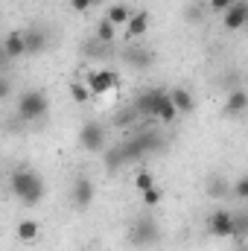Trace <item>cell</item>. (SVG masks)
Instances as JSON below:
<instances>
[{"mask_svg": "<svg viewBox=\"0 0 248 251\" xmlns=\"http://www.w3.org/2000/svg\"><path fill=\"white\" fill-rule=\"evenodd\" d=\"M246 234H248V216H246V213H234V234H231V237L243 243V240H246Z\"/></svg>", "mask_w": 248, "mask_h": 251, "instance_id": "23", "label": "cell"}, {"mask_svg": "<svg viewBox=\"0 0 248 251\" xmlns=\"http://www.w3.org/2000/svg\"><path fill=\"white\" fill-rule=\"evenodd\" d=\"M102 3H105V0H91V6H102Z\"/></svg>", "mask_w": 248, "mask_h": 251, "instance_id": "35", "label": "cell"}, {"mask_svg": "<svg viewBox=\"0 0 248 251\" xmlns=\"http://www.w3.org/2000/svg\"><path fill=\"white\" fill-rule=\"evenodd\" d=\"M79 143H82L85 152H102L105 149V128L97 120H88L79 128Z\"/></svg>", "mask_w": 248, "mask_h": 251, "instance_id": "7", "label": "cell"}, {"mask_svg": "<svg viewBox=\"0 0 248 251\" xmlns=\"http://www.w3.org/2000/svg\"><path fill=\"white\" fill-rule=\"evenodd\" d=\"M222 15H225V29L237 32V29H243L248 24V3L246 0H234Z\"/></svg>", "mask_w": 248, "mask_h": 251, "instance_id": "10", "label": "cell"}, {"mask_svg": "<svg viewBox=\"0 0 248 251\" xmlns=\"http://www.w3.org/2000/svg\"><path fill=\"white\" fill-rule=\"evenodd\" d=\"M70 97H73L76 102H88L94 94L88 91V85H82V82H73V85H70Z\"/></svg>", "mask_w": 248, "mask_h": 251, "instance_id": "24", "label": "cell"}, {"mask_svg": "<svg viewBox=\"0 0 248 251\" xmlns=\"http://www.w3.org/2000/svg\"><path fill=\"white\" fill-rule=\"evenodd\" d=\"M9 190H12V196H15L21 204L35 207V204H41V199H44V193H47V184H44V178H41L38 173H32V170H15V173L9 176Z\"/></svg>", "mask_w": 248, "mask_h": 251, "instance_id": "1", "label": "cell"}, {"mask_svg": "<svg viewBox=\"0 0 248 251\" xmlns=\"http://www.w3.org/2000/svg\"><path fill=\"white\" fill-rule=\"evenodd\" d=\"M0 44H3V56H6L9 62H15V59L26 56V47H24V32H21V29H18V32H9Z\"/></svg>", "mask_w": 248, "mask_h": 251, "instance_id": "13", "label": "cell"}, {"mask_svg": "<svg viewBox=\"0 0 248 251\" xmlns=\"http://www.w3.org/2000/svg\"><path fill=\"white\" fill-rule=\"evenodd\" d=\"M108 50H111V44H102V41H97V38H91V41L82 44V53H85L88 59H105Z\"/></svg>", "mask_w": 248, "mask_h": 251, "instance_id": "21", "label": "cell"}, {"mask_svg": "<svg viewBox=\"0 0 248 251\" xmlns=\"http://www.w3.org/2000/svg\"><path fill=\"white\" fill-rule=\"evenodd\" d=\"M15 234H18V240H21V243H35V240H38V234H41V228H38V222H35V219H24V222H18Z\"/></svg>", "mask_w": 248, "mask_h": 251, "instance_id": "20", "label": "cell"}, {"mask_svg": "<svg viewBox=\"0 0 248 251\" xmlns=\"http://www.w3.org/2000/svg\"><path fill=\"white\" fill-rule=\"evenodd\" d=\"M85 82H88V91L94 97H102V94H108L120 85V73L117 70H94Z\"/></svg>", "mask_w": 248, "mask_h": 251, "instance_id": "8", "label": "cell"}, {"mask_svg": "<svg viewBox=\"0 0 248 251\" xmlns=\"http://www.w3.org/2000/svg\"><path fill=\"white\" fill-rule=\"evenodd\" d=\"M114 35H117V26H114V24H108V21L102 18V21L97 24L94 38H97V41H102V44H111V41H114Z\"/></svg>", "mask_w": 248, "mask_h": 251, "instance_id": "22", "label": "cell"}, {"mask_svg": "<svg viewBox=\"0 0 248 251\" xmlns=\"http://www.w3.org/2000/svg\"><path fill=\"white\" fill-rule=\"evenodd\" d=\"M231 196H234L237 201H246V199H248V178H246V176H243V178H240V181L234 184V190H231Z\"/></svg>", "mask_w": 248, "mask_h": 251, "instance_id": "29", "label": "cell"}, {"mask_svg": "<svg viewBox=\"0 0 248 251\" xmlns=\"http://www.w3.org/2000/svg\"><path fill=\"white\" fill-rule=\"evenodd\" d=\"M70 6H73V12H79V15H82V12H88V9H94V6H91V0H70Z\"/></svg>", "mask_w": 248, "mask_h": 251, "instance_id": "33", "label": "cell"}, {"mask_svg": "<svg viewBox=\"0 0 248 251\" xmlns=\"http://www.w3.org/2000/svg\"><path fill=\"white\" fill-rule=\"evenodd\" d=\"M3 64H9V59L3 56V44H0V67H3Z\"/></svg>", "mask_w": 248, "mask_h": 251, "instance_id": "34", "label": "cell"}, {"mask_svg": "<svg viewBox=\"0 0 248 251\" xmlns=\"http://www.w3.org/2000/svg\"><path fill=\"white\" fill-rule=\"evenodd\" d=\"M240 251H246V246H240Z\"/></svg>", "mask_w": 248, "mask_h": 251, "instance_id": "36", "label": "cell"}, {"mask_svg": "<svg viewBox=\"0 0 248 251\" xmlns=\"http://www.w3.org/2000/svg\"><path fill=\"white\" fill-rule=\"evenodd\" d=\"M184 18L190 21V24H201V21H204V9H201L198 3H190L187 12H184Z\"/></svg>", "mask_w": 248, "mask_h": 251, "instance_id": "28", "label": "cell"}, {"mask_svg": "<svg viewBox=\"0 0 248 251\" xmlns=\"http://www.w3.org/2000/svg\"><path fill=\"white\" fill-rule=\"evenodd\" d=\"M9 97H12V82H9L6 76H0V102L9 100Z\"/></svg>", "mask_w": 248, "mask_h": 251, "instance_id": "31", "label": "cell"}, {"mask_svg": "<svg viewBox=\"0 0 248 251\" xmlns=\"http://www.w3.org/2000/svg\"><path fill=\"white\" fill-rule=\"evenodd\" d=\"M123 59L128 67H134V70H149L152 64H155V53L152 50H143V47H131V50H125Z\"/></svg>", "mask_w": 248, "mask_h": 251, "instance_id": "12", "label": "cell"}, {"mask_svg": "<svg viewBox=\"0 0 248 251\" xmlns=\"http://www.w3.org/2000/svg\"><path fill=\"white\" fill-rule=\"evenodd\" d=\"M137 117H140V114L134 111V105H128L125 111H120V114H117V126H128V123H134Z\"/></svg>", "mask_w": 248, "mask_h": 251, "instance_id": "30", "label": "cell"}, {"mask_svg": "<svg viewBox=\"0 0 248 251\" xmlns=\"http://www.w3.org/2000/svg\"><path fill=\"white\" fill-rule=\"evenodd\" d=\"M207 196H210V199H225V196H231V184H228V178H225L222 173H213V176L207 178Z\"/></svg>", "mask_w": 248, "mask_h": 251, "instance_id": "17", "label": "cell"}, {"mask_svg": "<svg viewBox=\"0 0 248 251\" xmlns=\"http://www.w3.org/2000/svg\"><path fill=\"white\" fill-rule=\"evenodd\" d=\"M120 146H123L125 164H131V161H140V158H146L149 152L161 149L164 140H161V134H158L155 128H149V131H137L131 140H125V143H120Z\"/></svg>", "mask_w": 248, "mask_h": 251, "instance_id": "3", "label": "cell"}, {"mask_svg": "<svg viewBox=\"0 0 248 251\" xmlns=\"http://www.w3.org/2000/svg\"><path fill=\"white\" fill-rule=\"evenodd\" d=\"M234 0H207V6H210V12H225L228 6H231Z\"/></svg>", "mask_w": 248, "mask_h": 251, "instance_id": "32", "label": "cell"}, {"mask_svg": "<svg viewBox=\"0 0 248 251\" xmlns=\"http://www.w3.org/2000/svg\"><path fill=\"white\" fill-rule=\"evenodd\" d=\"M207 231H210V237L231 240V234H234V213H228V210H213L210 219H207Z\"/></svg>", "mask_w": 248, "mask_h": 251, "instance_id": "9", "label": "cell"}, {"mask_svg": "<svg viewBox=\"0 0 248 251\" xmlns=\"http://www.w3.org/2000/svg\"><path fill=\"white\" fill-rule=\"evenodd\" d=\"M21 32H24L26 56H41L47 50V32L44 29H21Z\"/></svg>", "mask_w": 248, "mask_h": 251, "instance_id": "11", "label": "cell"}, {"mask_svg": "<svg viewBox=\"0 0 248 251\" xmlns=\"http://www.w3.org/2000/svg\"><path fill=\"white\" fill-rule=\"evenodd\" d=\"M140 196H143V204H146V207H155V204L164 199V193H161V187H158V184H155V187H149V190H143Z\"/></svg>", "mask_w": 248, "mask_h": 251, "instance_id": "26", "label": "cell"}, {"mask_svg": "<svg viewBox=\"0 0 248 251\" xmlns=\"http://www.w3.org/2000/svg\"><path fill=\"white\" fill-rule=\"evenodd\" d=\"M94 196H97V187L88 176H76L73 178V187H70V204L76 210H88L94 204Z\"/></svg>", "mask_w": 248, "mask_h": 251, "instance_id": "6", "label": "cell"}, {"mask_svg": "<svg viewBox=\"0 0 248 251\" xmlns=\"http://www.w3.org/2000/svg\"><path fill=\"white\" fill-rule=\"evenodd\" d=\"M170 100V94L167 91H161V88H149V91H143L131 105H134V111L140 114V117H158V111H161V105Z\"/></svg>", "mask_w": 248, "mask_h": 251, "instance_id": "5", "label": "cell"}, {"mask_svg": "<svg viewBox=\"0 0 248 251\" xmlns=\"http://www.w3.org/2000/svg\"><path fill=\"white\" fill-rule=\"evenodd\" d=\"M102 164L108 173H117L120 167H125V155H123V146H111V149H102Z\"/></svg>", "mask_w": 248, "mask_h": 251, "instance_id": "19", "label": "cell"}, {"mask_svg": "<svg viewBox=\"0 0 248 251\" xmlns=\"http://www.w3.org/2000/svg\"><path fill=\"white\" fill-rule=\"evenodd\" d=\"M102 18H105L108 24H114V26H125V21L131 18V9H128L125 3H111Z\"/></svg>", "mask_w": 248, "mask_h": 251, "instance_id": "18", "label": "cell"}, {"mask_svg": "<svg viewBox=\"0 0 248 251\" xmlns=\"http://www.w3.org/2000/svg\"><path fill=\"white\" fill-rule=\"evenodd\" d=\"M170 102L175 105L178 114H190V111L196 108V100H193V94H190L187 88H173V91H170Z\"/></svg>", "mask_w": 248, "mask_h": 251, "instance_id": "16", "label": "cell"}, {"mask_svg": "<svg viewBox=\"0 0 248 251\" xmlns=\"http://www.w3.org/2000/svg\"><path fill=\"white\" fill-rule=\"evenodd\" d=\"M15 108H18V120H21V123H38V120L47 117L50 100H47L44 91L29 88V91H24V94L18 97V105H15Z\"/></svg>", "mask_w": 248, "mask_h": 251, "instance_id": "2", "label": "cell"}, {"mask_svg": "<svg viewBox=\"0 0 248 251\" xmlns=\"http://www.w3.org/2000/svg\"><path fill=\"white\" fill-rule=\"evenodd\" d=\"M149 32V15L146 12H131V18L125 21V35H128V41L131 38H143Z\"/></svg>", "mask_w": 248, "mask_h": 251, "instance_id": "14", "label": "cell"}, {"mask_svg": "<svg viewBox=\"0 0 248 251\" xmlns=\"http://www.w3.org/2000/svg\"><path fill=\"white\" fill-rule=\"evenodd\" d=\"M175 117H178V111H175V105L167 100V102L161 105V111H158V117H155V120H161V123H173Z\"/></svg>", "mask_w": 248, "mask_h": 251, "instance_id": "27", "label": "cell"}, {"mask_svg": "<svg viewBox=\"0 0 248 251\" xmlns=\"http://www.w3.org/2000/svg\"><path fill=\"white\" fill-rule=\"evenodd\" d=\"M134 187L140 190V193H143V190H149V187H155V176H152V173H146V170H140V173L134 176Z\"/></svg>", "mask_w": 248, "mask_h": 251, "instance_id": "25", "label": "cell"}, {"mask_svg": "<svg viewBox=\"0 0 248 251\" xmlns=\"http://www.w3.org/2000/svg\"><path fill=\"white\" fill-rule=\"evenodd\" d=\"M246 108H248V94L243 88H234L231 97L225 100V114H228V117H240Z\"/></svg>", "mask_w": 248, "mask_h": 251, "instance_id": "15", "label": "cell"}, {"mask_svg": "<svg viewBox=\"0 0 248 251\" xmlns=\"http://www.w3.org/2000/svg\"><path fill=\"white\" fill-rule=\"evenodd\" d=\"M128 243H131L134 249H152V246H158V243H161V228H158V222H155L152 216L134 219L131 228H128Z\"/></svg>", "mask_w": 248, "mask_h": 251, "instance_id": "4", "label": "cell"}]
</instances>
